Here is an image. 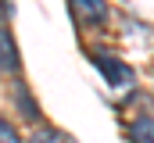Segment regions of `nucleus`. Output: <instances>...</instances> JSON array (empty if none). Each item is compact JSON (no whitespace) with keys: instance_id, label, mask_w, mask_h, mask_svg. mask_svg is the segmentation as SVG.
<instances>
[{"instance_id":"2","label":"nucleus","mask_w":154,"mask_h":143,"mask_svg":"<svg viewBox=\"0 0 154 143\" xmlns=\"http://www.w3.org/2000/svg\"><path fill=\"white\" fill-rule=\"evenodd\" d=\"M72 7H75V14H79L82 25H104V22H108L104 0H72Z\"/></svg>"},{"instance_id":"3","label":"nucleus","mask_w":154,"mask_h":143,"mask_svg":"<svg viewBox=\"0 0 154 143\" xmlns=\"http://www.w3.org/2000/svg\"><path fill=\"white\" fill-rule=\"evenodd\" d=\"M14 72H18V47L11 32L0 25V75H14Z\"/></svg>"},{"instance_id":"8","label":"nucleus","mask_w":154,"mask_h":143,"mask_svg":"<svg viewBox=\"0 0 154 143\" xmlns=\"http://www.w3.org/2000/svg\"><path fill=\"white\" fill-rule=\"evenodd\" d=\"M11 18V0H0V22Z\"/></svg>"},{"instance_id":"1","label":"nucleus","mask_w":154,"mask_h":143,"mask_svg":"<svg viewBox=\"0 0 154 143\" xmlns=\"http://www.w3.org/2000/svg\"><path fill=\"white\" fill-rule=\"evenodd\" d=\"M93 65L100 68V75H104L108 86H133V79H136V72L129 68L125 61L111 57V54H93Z\"/></svg>"},{"instance_id":"5","label":"nucleus","mask_w":154,"mask_h":143,"mask_svg":"<svg viewBox=\"0 0 154 143\" xmlns=\"http://www.w3.org/2000/svg\"><path fill=\"white\" fill-rule=\"evenodd\" d=\"M14 104L22 107V114H25V118H29V122H39V107L32 104V93H29V90H25V86H22V82H18V86H14Z\"/></svg>"},{"instance_id":"6","label":"nucleus","mask_w":154,"mask_h":143,"mask_svg":"<svg viewBox=\"0 0 154 143\" xmlns=\"http://www.w3.org/2000/svg\"><path fill=\"white\" fill-rule=\"evenodd\" d=\"M29 143H68V140H65L61 129H54V125H39V129H32Z\"/></svg>"},{"instance_id":"7","label":"nucleus","mask_w":154,"mask_h":143,"mask_svg":"<svg viewBox=\"0 0 154 143\" xmlns=\"http://www.w3.org/2000/svg\"><path fill=\"white\" fill-rule=\"evenodd\" d=\"M0 143H22V136H18V129L7 122V118H0Z\"/></svg>"},{"instance_id":"4","label":"nucleus","mask_w":154,"mask_h":143,"mask_svg":"<svg viewBox=\"0 0 154 143\" xmlns=\"http://www.w3.org/2000/svg\"><path fill=\"white\" fill-rule=\"evenodd\" d=\"M129 140L133 143H154V118L151 114H140V118L129 125Z\"/></svg>"}]
</instances>
